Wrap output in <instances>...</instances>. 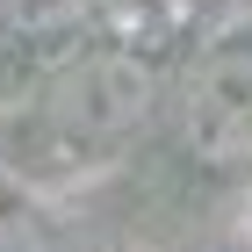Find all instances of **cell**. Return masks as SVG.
I'll list each match as a JSON object with an SVG mask.
<instances>
[{"label":"cell","instance_id":"obj_1","mask_svg":"<svg viewBox=\"0 0 252 252\" xmlns=\"http://www.w3.org/2000/svg\"><path fill=\"white\" fill-rule=\"evenodd\" d=\"M158 65L130 43H72L7 108L0 152L22 180H87L144 144L158 123Z\"/></svg>","mask_w":252,"mask_h":252},{"label":"cell","instance_id":"obj_2","mask_svg":"<svg viewBox=\"0 0 252 252\" xmlns=\"http://www.w3.org/2000/svg\"><path fill=\"white\" fill-rule=\"evenodd\" d=\"M180 144L202 173H252V36H223L180 87Z\"/></svg>","mask_w":252,"mask_h":252},{"label":"cell","instance_id":"obj_3","mask_svg":"<svg viewBox=\"0 0 252 252\" xmlns=\"http://www.w3.org/2000/svg\"><path fill=\"white\" fill-rule=\"evenodd\" d=\"M223 252H238V245H223Z\"/></svg>","mask_w":252,"mask_h":252}]
</instances>
